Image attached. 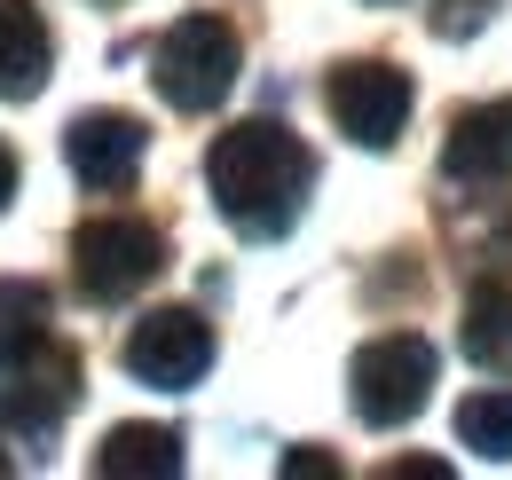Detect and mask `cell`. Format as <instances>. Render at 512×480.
<instances>
[{"label": "cell", "instance_id": "cell-1", "mask_svg": "<svg viewBox=\"0 0 512 480\" xmlns=\"http://www.w3.org/2000/svg\"><path fill=\"white\" fill-rule=\"evenodd\" d=\"M205 189H213L221 221L245 244H276V237H292V221H300V205L316 189V150L276 119H245L229 134H213Z\"/></svg>", "mask_w": 512, "mask_h": 480}, {"label": "cell", "instance_id": "cell-2", "mask_svg": "<svg viewBox=\"0 0 512 480\" xmlns=\"http://www.w3.org/2000/svg\"><path fill=\"white\" fill-rule=\"evenodd\" d=\"M237 32L221 24V16H182V24H166V40L150 48V87L174 103V111H213V103H229V87H237Z\"/></svg>", "mask_w": 512, "mask_h": 480}, {"label": "cell", "instance_id": "cell-3", "mask_svg": "<svg viewBox=\"0 0 512 480\" xmlns=\"http://www.w3.org/2000/svg\"><path fill=\"white\" fill-rule=\"evenodd\" d=\"M166 268V229L142 221V213H103V221H79L71 237V276L95 307H119L134 300L142 284H158Z\"/></svg>", "mask_w": 512, "mask_h": 480}, {"label": "cell", "instance_id": "cell-4", "mask_svg": "<svg viewBox=\"0 0 512 480\" xmlns=\"http://www.w3.org/2000/svg\"><path fill=\"white\" fill-rule=\"evenodd\" d=\"M426 394H434V347L418 339V331H379L371 347H355L347 362V402H355V418L363 425H410L426 410Z\"/></svg>", "mask_w": 512, "mask_h": 480}, {"label": "cell", "instance_id": "cell-5", "mask_svg": "<svg viewBox=\"0 0 512 480\" xmlns=\"http://www.w3.org/2000/svg\"><path fill=\"white\" fill-rule=\"evenodd\" d=\"M323 103H331V119H339L347 142L394 150L402 126H410V71H394V63H379V56H355V63H339V71L323 79Z\"/></svg>", "mask_w": 512, "mask_h": 480}, {"label": "cell", "instance_id": "cell-6", "mask_svg": "<svg viewBox=\"0 0 512 480\" xmlns=\"http://www.w3.org/2000/svg\"><path fill=\"white\" fill-rule=\"evenodd\" d=\"M127 370L142 386H166V394L197 386V378L213 370V323H205L197 307H158V315H142L127 331Z\"/></svg>", "mask_w": 512, "mask_h": 480}, {"label": "cell", "instance_id": "cell-7", "mask_svg": "<svg viewBox=\"0 0 512 480\" xmlns=\"http://www.w3.org/2000/svg\"><path fill=\"white\" fill-rule=\"evenodd\" d=\"M79 402V355L71 347H32V355L8 370V386H0V425H16V433H32V441H48L64 410Z\"/></svg>", "mask_w": 512, "mask_h": 480}, {"label": "cell", "instance_id": "cell-8", "mask_svg": "<svg viewBox=\"0 0 512 480\" xmlns=\"http://www.w3.org/2000/svg\"><path fill=\"white\" fill-rule=\"evenodd\" d=\"M142 150H150V126L134 119V111H79L64 134V158L71 174L87 181V189H134V174H142Z\"/></svg>", "mask_w": 512, "mask_h": 480}, {"label": "cell", "instance_id": "cell-9", "mask_svg": "<svg viewBox=\"0 0 512 480\" xmlns=\"http://www.w3.org/2000/svg\"><path fill=\"white\" fill-rule=\"evenodd\" d=\"M442 174L465 181V189H497V181H512V95L473 103V111H457V119H449Z\"/></svg>", "mask_w": 512, "mask_h": 480}, {"label": "cell", "instance_id": "cell-10", "mask_svg": "<svg viewBox=\"0 0 512 480\" xmlns=\"http://www.w3.org/2000/svg\"><path fill=\"white\" fill-rule=\"evenodd\" d=\"M56 71V32L40 0H0V103H32Z\"/></svg>", "mask_w": 512, "mask_h": 480}, {"label": "cell", "instance_id": "cell-11", "mask_svg": "<svg viewBox=\"0 0 512 480\" xmlns=\"http://www.w3.org/2000/svg\"><path fill=\"white\" fill-rule=\"evenodd\" d=\"M103 480H174L182 473V433L174 425H111L95 449Z\"/></svg>", "mask_w": 512, "mask_h": 480}, {"label": "cell", "instance_id": "cell-12", "mask_svg": "<svg viewBox=\"0 0 512 480\" xmlns=\"http://www.w3.org/2000/svg\"><path fill=\"white\" fill-rule=\"evenodd\" d=\"M457 347H465V362H473V370L512 378V292H505V284H481V292L465 300Z\"/></svg>", "mask_w": 512, "mask_h": 480}, {"label": "cell", "instance_id": "cell-13", "mask_svg": "<svg viewBox=\"0 0 512 480\" xmlns=\"http://www.w3.org/2000/svg\"><path fill=\"white\" fill-rule=\"evenodd\" d=\"M48 284H32V276H0V370H16V362L32 355V347H48Z\"/></svg>", "mask_w": 512, "mask_h": 480}, {"label": "cell", "instance_id": "cell-14", "mask_svg": "<svg viewBox=\"0 0 512 480\" xmlns=\"http://www.w3.org/2000/svg\"><path fill=\"white\" fill-rule=\"evenodd\" d=\"M457 441L505 465V457H512V386H489V394H465V402H457Z\"/></svg>", "mask_w": 512, "mask_h": 480}, {"label": "cell", "instance_id": "cell-15", "mask_svg": "<svg viewBox=\"0 0 512 480\" xmlns=\"http://www.w3.org/2000/svg\"><path fill=\"white\" fill-rule=\"evenodd\" d=\"M489 24V0H434V32L442 40H465V32H481Z\"/></svg>", "mask_w": 512, "mask_h": 480}, {"label": "cell", "instance_id": "cell-16", "mask_svg": "<svg viewBox=\"0 0 512 480\" xmlns=\"http://www.w3.org/2000/svg\"><path fill=\"white\" fill-rule=\"evenodd\" d=\"M284 473H300V480H331L339 465H331L323 449H292V457H284Z\"/></svg>", "mask_w": 512, "mask_h": 480}, {"label": "cell", "instance_id": "cell-17", "mask_svg": "<svg viewBox=\"0 0 512 480\" xmlns=\"http://www.w3.org/2000/svg\"><path fill=\"white\" fill-rule=\"evenodd\" d=\"M379 480H449V465H426V457H402V465H386Z\"/></svg>", "mask_w": 512, "mask_h": 480}, {"label": "cell", "instance_id": "cell-18", "mask_svg": "<svg viewBox=\"0 0 512 480\" xmlns=\"http://www.w3.org/2000/svg\"><path fill=\"white\" fill-rule=\"evenodd\" d=\"M8 197H16V150L0 142V213H8Z\"/></svg>", "mask_w": 512, "mask_h": 480}]
</instances>
